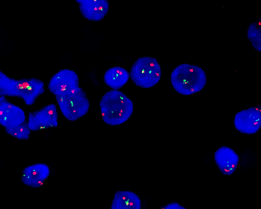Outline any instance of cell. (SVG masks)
<instances>
[{
	"instance_id": "6da1fadb",
	"label": "cell",
	"mask_w": 261,
	"mask_h": 209,
	"mask_svg": "<svg viewBox=\"0 0 261 209\" xmlns=\"http://www.w3.org/2000/svg\"><path fill=\"white\" fill-rule=\"evenodd\" d=\"M100 107L103 121L113 126L126 121L133 110L132 101L123 92L116 90L109 91L103 95Z\"/></svg>"
},
{
	"instance_id": "3957f363",
	"label": "cell",
	"mask_w": 261,
	"mask_h": 209,
	"mask_svg": "<svg viewBox=\"0 0 261 209\" xmlns=\"http://www.w3.org/2000/svg\"><path fill=\"white\" fill-rule=\"evenodd\" d=\"M130 75L132 80L136 85L149 88L154 85L160 80L161 67L155 58L147 56L141 57L132 65Z\"/></svg>"
},
{
	"instance_id": "30bf717a",
	"label": "cell",
	"mask_w": 261,
	"mask_h": 209,
	"mask_svg": "<svg viewBox=\"0 0 261 209\" xmlns=\"http://www.w3.org/2000/svg\"><path fill=\"white\" fill-rule=\"evenodd\" d=\"M129 77L128 72L124 68L119 66L111 67L105 72L103 78L106 84L111 88L119 89L127 82Z\"/></svg>"
},
{
	"instance_id": "7c38bea8",
	"label": "cell",
	"mask_w": 261,
	"mask_h": 209,
	"mask_svg": "<svg viewBox=\"0 0 261 209\" xmlns=\"http://www.w3.org/2000/svg\"><path fill=\"white\" fill-rule=\"evenodd\" d=\"M162 209H185L186 208L178 202L175 201L167 203L161 207Z\"/></svg>"
},
{
	"instance_id": "7a4b0ae2",
	"label": "cell",
	"mask_w": 261,
	"mask_h": 209,
	"mask_svg": "<svg viewBox=\"0 0 261 209\" xmlns=\"http://www.w3.org/2000/svg\"><path fill=\"white\" fill-rule=\"evenodd\" d=\"M171 81L175 90L179 93L187 95L199 92L204 88L206 82L205 73L201 68L186 64L177 66L173 71Z\"/></svg>"
},
{
	"instance_id": "5b68a950",
	"label": "cell",
	"mask_w": 261,
	"mask_h": 209,
	"mask_svg": "<svg viewBox=\"0 0 261 209\" xmlns=\"http://www.w3.org/2000/svg\"><path fill=\"white\" fill-rule=\"evenodd\" d=\"M58 117L55 105L51 104L29 113L28 125L32 131L48 129L58 125Z\"/></svg>"
},
{
	"instance_id": "9c48e42d",
	"label": "cell",
	"mask_w": 261,
	"mask_h": 209,
	"mask_svg": "<svg viewBox=\"0 0 261 209\" xmlns=\"http://www.w3.org/2000/svg\"><path fill=\"white\" fill-rule=\"evenodd\" d=\"M217 165L222 173L226 175L231 174L237 166L239 157L231 148L223 146L219 148L214 154Z\"/></svg>"
},
{
	"instance_id": "8992f818",
	"label": "cell",
	"mask_w": 261,
	"mask_h": 209,
	"mask_svg": "<svg viewBox=\"0 0 261 209\" xmlns=\"http://www.w3.org/2000/svg\"><path fill=\"white\" fill-rule=\"evenodd\" d=\"M260 112L252 107L238 112L235 115L234 124L236 129L245 134L256 132L261 126Z\"/></svg>"
},
{
	"instance_id": "277c9868",
	"label": "cell",
	"mask_w": 261,
	"mask_h": 209,
	"mask_svg": "<svg viewBox=\"0 0 261 209\" xmlns=\"http://www.w3.org/2000/svg\"><path fill=\"white\" fill-rule=\"evenodd\" d=\"M59 106L72 104L63 112V116L71 121L76 120L85 115L89 108V102L86 93L82 88L55 95Z\"/></svg>"
},
{
	"instance_id": "8fae6325",
	"label": "cell",
	"mask_w": 261,
	"mask_h": 209,
	"mask_svg": "<svg viewBox=\"0 0 261 209\" xmlns=\"http://www.w3.org/2000/svg\"><path fill=\"white\" fill-rule=\"evenodd\" d=\"M5 130L8 134L21 140L28 139L30 134V130L28 127V123L25 122L16 127L6 128Z\"/></svg>"
},
{
	"instance_id": "ba28073f",
	"label": "cell",
	"mask_w": 261,
	"mask_h": 209,
	"mask_svg": "<svg viewBox=\"0 0 261 209\" xmlns=\"http://www.w3.org/2000/svg\"><path fill=\"white\" fill-rule=\"evenodd\" d=\"M0 124L5 129L16 127L25 121L23 110L3 97L0 98Z\"/></svg>"
},
{
	"instance_id": "52a82bcc",
	"label": "cell",
	"mask_w": 261,
	"mask_h": 209,
	"mask_svg": "<svg viewBox=\"0 0 261 209\" xmlns=\"http://www.w3.org/2000/svg\"><path fill=\"white\" fill-rule=\"evenodd\" d=\"M79 87L76 73L69 69L61 70L51 78L49 84L50 91L55 95L71 91Z\"/></svg>"
}]
</instances>
